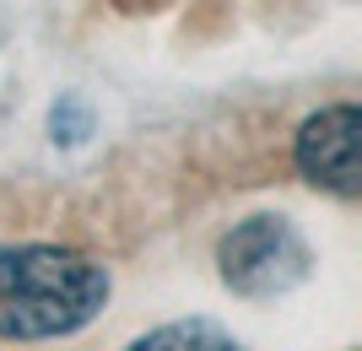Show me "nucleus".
I'll list each match as a JSON object with an SVG mask.
<instances>
[{
  "instance_id": "nucleus-1",
  "label": "nucleus",
  "mask_w": 362,
  "mask_h": 351,
  "mask_svg": "<svg viewBox=\"0 0 362 351\" xmlns=\"http://www.w3.org/2000/svg\"><path fill=\"white\" fill-rule=\"evenodd\" d=\"M108 270L54 244H0V335L54 340L92 324L108 303Z\"/></svg>"
},
{
  "instance_id": "nucleus-2",
  "label": "nucleus",
  "mask_w": 362,
  "mask_h": 351,
  "mask_svg": "<svg viewBox=\"0 0 362 351\" xmlns=\"http://www.w3.org/2000/svg\"><path fill=\"white\" fill-rule=\"evenodd\" d=\"M216 265L238 297H276L308 275L314 254L287 216H249L216 244Z\"/></svg>"
},
{
  "instance_id": "nucleus-3",
  "label": "nucleus",
  "mask_w": 362,
  "mask_h": 351,
  "mask_svg": "<svg viewBox=\"0 0 362 351\" xmlns=\"http://www.w3.org/2000/svg\"><path fill=\"white\" fill-rule=\"evenodd\" d=\"M357 141H362V108L357 103H330L298 124L292 157L298 173L325 195L357 200L362 195V168H357Z\"/></svg>"
},
{
  "instance_id": "nucleus-4",
  "label": "nucleus",
  "mask_w": 362,
  "mask_h": 351,
  "mask_svg": "<svg viewBox=\"0 0 362 351\" xmlns=\"http://www.w3.org/2000/svg\"><path fill=\"white\" fill-rule=\"evenodd\" d=\"M124 351H249L233 330H222L216 319H173L146 330L141 340H130Z\"/></svg>"
}]
</instances>
